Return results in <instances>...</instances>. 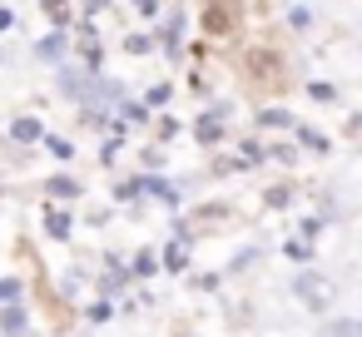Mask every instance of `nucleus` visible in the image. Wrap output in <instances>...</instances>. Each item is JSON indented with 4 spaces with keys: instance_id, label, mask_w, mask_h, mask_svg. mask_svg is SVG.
<instances>
[]
</instances>
